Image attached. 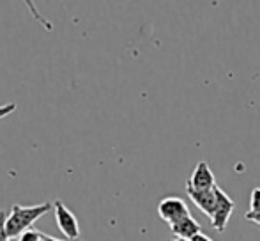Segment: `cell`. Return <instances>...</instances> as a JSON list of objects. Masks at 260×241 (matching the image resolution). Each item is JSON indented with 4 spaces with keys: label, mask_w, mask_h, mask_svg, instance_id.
<instances>
[{
    "label": "cell",
    "mask_w": 260,
    "mask_h": 241,
    "mask_svg": "<svg viewBox=\"0 0 260 241\" xmlns=\"http://www.w3.org/2000/svg\"><path fill=\"white\" fill-rule=\"evenodd\" d=\"M14 110H16V105H14V103L2 105V107H0V119L7 117V115H9V114H13Z\"/></svg>",
    "instance_id": "11"
},
{
    "label": "cell",
    "mask_w": 260,
    "mask_h": 241,
    "mask_svg": "<svg viewBox=\"0 0 260 241\" xmlns=\"http://www.w3.org/2000/svg\"><path fill=\"white\" fill-rule=\"evenodd\" d=\"M191 241H212V239H211V238H209V236H206V234H204V232H202V234L195 236V238H193Z\"/></svg>",
    "instance_id": "13"
},
{
    "label": "cell",
    "mask_w": 260,
    "mask_h": 241,
    "mask_svg": "<svg viewBox=\"0 0 260 241\" xmlns=\"http://www.w3.org/2000/svg\"><path fill=\"white\" fill-rule=\"evenodd\" d=\"M39 241H46V236L43 234V236H41V239H39Z\"/></svg>",
    "instance_id": "16"
},
{
    "label": "cell",
    "mask_w": 260,
    "mask_h": 241,
    "mask_svg": "<svg viewBox=\"0 0 260 241\" xmlns=\"http://www.w3.org/2000/svg\"><path fill=\"white\" fill-rule=\"evenodd\" d=\"M216 186L214 174L207 162H199L195 170L191 172V177L188 179V188L191 190H212Z\"/></svg>",
    "instance_id": "5"
},
{
    "label": "cell",
    "mask_w": 260,
    "mask_h": 241,
    "mask_svg": "<svg viewBox=\"0 0 260 241\" xmlns=\"http://www.w3.org/2000/svg\"><path fill=\"white\" fill-rule=\"evenodd\" d=\"M167 241H188V239H181V238H172V239H167Z\"/></svg>",
    "instance_id": "15"
},
{
    "label": "cell",
    "mask_w": 260,
    "mask_h": 241,
    "mask_svg": "<svg viewBox=\"0 0 260 241\" xmlns=\"http://www.w3.org/2000/svg\"><path fill=\"white\" fill-rule=\"evenodd\" d=\"M188 192V197L191 199V202L199 207L202 213H206L209 218L212 217L214 213V207H216V193L214 188L212 190H191V188H186Z\"/></svg>",
    "instance_id": "6"
},
{
    "label": "cell",
    "mask_w": 260,
    "mask_h": 241,
    "mask_svg": "<svg viewBox=\"0 0 260 241\" xmlns=\"http://www.w3.org/2000/svg\"><path fill=\"white\" fill-rule=\"evenodd\" d=\"M250 211H251V213H260V186H257V188L251 190Z\"/></svg>",
    "instance_id": "8"
},
{
    "label": "cell",
    "mask_w": 260,
    "mask_h": 241,
    "mask_svg": "<svg viewBox=\"0 0 260 241\" xmlns=\"http://www.w3.org/2000/svg\"><path fill=\"white\" fill-rule=\"evenodd\" d=\"M244 220L253 222V224L260 225V213H251V211H248V213L244 215Z\"/></svg>",
    "instance_id": "12"
},
{
    "label": "cell",
    "mask_w": 260,
    "mask_h": 241,
    "mask_svg": "<svg viewBox=\"0 0 260 241\" xmlns=\"http://www.w3.org/2000/svg\"><path fill=\"white\" fill-rule=\"evenodd\" d=\"M53 211H55V220L60 229V232L68 239H78L80 238V225L76 217L73 215V211L66 206L62 200H55L53 202Z\"/></svg>",
    "instance_id": "4"
},
{
    "label": "cell",
    "mask_w": 260,
    "mask_h": 241,
    "mask_svg": "<svg viewBox=\"0 0 260 241\" xmlns=\"http://www.w3.org/2000/svg\"><path fill=\"white\" fill-rule=\"evenodd\" d=\"M214 193H216V207L211 217V225L218 232H225L226 224H229L230 217L234 213V207H236V202L219 186H214Z\"/></svg>",
    "instance_id": "2"
},
{
    "label": "cell",
    "mask_w": 260,
    "mask_h": 241,
    "mask_svg": "<svg viewBox=\"0 0 260 241\" xmlns=\"http://www.w3.org/2000/svg\"><path fill=\"white\" fill-rule=\"evenodd\" d=\"M170 227H172V232L175 234V238H181V239L191 241L195 236L202 234V227H200V224L193 217L182 218L181 222L170 225Z\"/></svg>",
    "instance_id": "7"
},
{
    "label": "cell",
    "mask_w": 260,
    "mask_h": 241,
    "mask_svg": "<svg viewBox=\"0 0 260 241\" xmlns=\"http://www.w3.org/2000/svg\"><path fill=\"white\" fill-rule=\"evenodd\" d=\"M43 236V232L36 231V229H28V231H25L23 234L18 238V241H39Z\"/></svg>",
    "instance_id": "9"
},
{
    "label": "cell",
    "mask_w": 260,
    "mask_h": 241,
    "mask_svg": "<svg viewBox=\"0 0 260 241\" xmlns=\"http://www.w3.org/2000/svg\"><path fill=\"white\" fill-rule=\"evenodd\" d=\"M53 209V202H41L38 206H20L14 204L7 215V236L9 239L20 238L25 231L32 229V224Z\"/></svg>",
    "instance_id": "1"
},
{
    "label": "cell",
    "mask_w": 260,
    "mask_h": 241,
    "mask_svg": "<svg viewBox=\"0 0 260 241\" xmlns=\"http://www.w3.org/2000/svg\"><path fill=\"white\" fill-rule=\"evenodd\" d=\"M46 236V241H64V239H57V238H52V236H48V234H45Z\"/></svg>",
    "instance_id": "14"
},
{
    "label": "cell",
    "mask_w": 260,
    "mask_h": 241,
    "mask_svg": "<svg viewBox=\"0 0 260 241\" xmlns=\"http://www.w3.org/2000/svg\"><path fill=\"white\" fill-rule=\"evenodd\" d=\"M157 213H159L161 220H165L168 225H174L177 222H181L182 218L191 217L188 204L181 197H165L157 204Z\"/></svg>",
    "instance_id": "3"
},
{
    "label": "cell",
    "mask_w": 260,
    "mask_h": 241,
    "mask_svg": "<svg viewBox=\"0 0 260 241\" xmlns=\"http://www.w3.org/2000/svg\"><path fill=\"white\" fill-rule=\"evenodd\" d=\"M0 241H9L7 236V215L0 211Z\"/></svg>",
    "instance_id": "10"
}]
</instances>
